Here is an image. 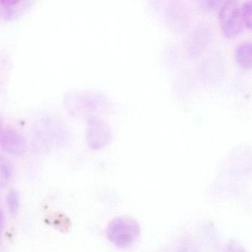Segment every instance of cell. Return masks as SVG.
<instances>
[{
	"instance_id": "cell-3",
	"label": "cell",
	"mask_w": 252,
	"mask_h": 252,
	"mask_svg": "<svg viewBox=\"0 0 252 252\" xmlns=\"http://www.w3.org/2000/svg\"><path fill=\"white\" fill-rule=\"evenodd\" d=\"M221 29L226 37L237 36L244 26L242 8L237 1L223 2L219 12Z\"/></svg>"
},
{
	"instance_id": "cell-6",
	"label": "cell",
	"mask_w": 252,
	"mask_h": 252,
	"mask_svg": "<svg viewBox=\"0 0 252 252\" xmlns=\"http://www.w3.org/2000/svg\"><path fill=\"white\" fill-rule=\"evenodd\" d=\"M61 124L55 122L52 119H48L43 123L39 124V128L36 131V136L39 139L45 141V143L49 144H56L60 143L63 137L65 136L64 134Z\"/></svg>"
},
{
	"instance_id": "cell-1",
	"label": "cell",
	"mask_w": 252,
	"mask_h": 252,
	"mask_svg": "<svg viewBox=\"0 0 252 252\" xmlns=\"http://www.w3.org/2000/svg\"><path fill=\"white\" fill-rule=\"evenodd\" d=\"M140 235V224L129 216L116 217L109 222L106 230L107 240L119 249L129 248L139 238Z\"/></svg>"
},
{
	"instance_id": "cell-2",
	"label": "cell",
	"mask_w": 252,
	"mask_h": 252,
	"mask_svg": "<svg viewBox=\"0 0 252 252\" xmlns=\"http://www.w3.org/2000/svg\"><path fill=\"white\" fill-rule=\"evenodd\" d=\"M64 105L66 110L73 116L94 117L104 109L105 104L104 98L99 94L71 91L64 95Z\"/></svg>"
},
{
	"instance_id": "cell-11",
	"label": "cell",
	"mask_w": 252,
	"mask_h": 252,
	"mask_svg": "<svg viewBox=\"0 0 252 252\" xmlns=\"http://www.w3.org/2000/svg\"><path fill=\"white\" fill-rule=\"evenodd\" d=\"M252 2L251 0L246 1L242 5V14H243V21L246 27L251 29L252 27Z\"/></svg>"
},
{
	"instance_id": "cell-10",
	"label": "cell",
	"mask_w": 252,
	"mask_h": 252,
	"mask_svg": "<svg viewBox=\"0 0 252 252\" xmlns=\"http://www.w3.org/2000/svg\"><path fill=\"white\" fill-rule=\"evenodd\" d=\"M8 210L13 215H17L20 206V193L17 189H11L6 197Z\"/></svg>"
},
{
	"instance_id": "cell-14",
	"label": "cell",
	"mask_w": 252,
	"mask_h": 252,
	"mask_svg": "<svg viewBox=\"0 0 252 252\" xmlns=\"http://www.w3.org/2000/svg\"><path fill=\"white\" fill-rule=\"evenodd\" d=\"M5 218L2 209L0 208V234L2 232V229L5 226Z\"/></svg>"
},
{
	"instance_id": "cell-5",
	"label": "cell",
	"mask_w": 252,
	"mask_h": 252,
	"mask_svg": "<svg viewBox=\"0 0 252 252\" xmlns=\"http://www.w3.org/2000/svg\"><path fill=\"white\" fill-rule=\"evenodd\" d=\"M0 147L5 153L14 156H22L27 150V141L16 129L5 128L0 137Z\"/></svg>"
},
{
	"instance_id": "cell-12",
	"label": "cell",
	"mask_w": 252,
	"mask_h": 252,
	"mask_svg": "<svg viewBox=\"0 0 252 252\" xmlns=\"http://www.w3.org/2000/svg\"><path fill=\"white\" fill-rule=\"evenodd\" d=\"M224 252H247L243 245L236 240H231L225 246Z\"/></svg>"
},
{
	"instance_id": "cell-13",
	"label": "cell",
	"mask_w": 252,
	"mask_h": 252,
	"mask_svg": "<svg viewBox=\"0 0 252 252\" xmlns=\"http://www.w3.org/2000/svg\"><path fill=\"white\" fill-rule=\"evenodd\" d=\"M223 2L218 1V0H209V1H202L200 2L201 6L205 10L209 11H213V10L218 9V8H221Z\"/></svg>"
},
{
	"instance_id": "cell-15",
	"label": "cell",
	"mask_w": 252,
	"mask_h": 252,
	"mask_svg": "<svg viewBox=\"0 0 252 252\" xmlns=\"http://www.w3.org/2000/svg\"><path fill=\"white\" fill-rule=\"evenodd\" d=\"M4 129H5V127H4L3 121H2V118L0 117V137L2 135Z\"/></svg>"
},
{
	"instance_id": "cell-16",
	"label": "cell",
	"mask_w": 252,
	"mask_h": 252,
	"mask_svg": "<svg viewBox=\"0 0 252 252\" xmlns=\"http://www.w3.org/2000/svg\"><path fill=\"white\" fill-rule=\"evenodd\" d=\"M0 246H1V242H0Z\"/></svg>"
},
{
	"instance_id": "cell-8",
	"label": "cell",
	"mask_w": 252,
	"mask_h": 252,
	"mask_svg": "<svg viewBox=\"0 0 252 252\" xmlns=\"http://www.w3.org/2000/svg\"><path fill=\"white\" fill-rule=\"evenodd\" d=\"M5 9V17L13 19L18 17L21 13L26 11L32 5L30 1H2L0 2Z\"/></svg>"
},
{
	"instance_id": "cell-4",
	"label": "cell",
	"mask_w": 252,
	"mask_h": 252,
	"mask_svg": "<svg viewBox=\"0 0 252 252\" xmlns=\"http://www.w3.org/2000/svg\"><path fill=\"white\" fill-rule=\"evenodd\" d=\"M113 137L111 126L104 119L98 116L88 119L86 138L90 148L101 150L111 142Z\"/></svg>"
},
{
	"instance_id": "cell-7",
	"label": "cell",
	"mask_w": 252,
	"mask_h": 252,
	"mask_svg": "<svg viewBox=\"0 0 252 252\" xmlns=\"http://www.w3.org/2000/svg\"><path fill=\"white\" fill-rule=\"evenodd\" d=\"M236 60L243 68H250L252 66V43L250 41L240 42L236 48Z\"/></svg>"
},
{
	"instance_id": "cell-9",
	"label": "cell",
	"mask_w": 252,
	"mask_h": 252,
	"mask_svg": "<svg viewBox=\"0 0 252 252\" xmlns=\"http://www.w3.org/2000/svg\"><path fill=\"white\" fill-rule=\"evenodd\" d=\"M12 164L11 161L3 156H0V186L6 185L13 176Z\"/></svg>"
}]
</instances>
